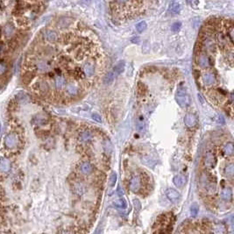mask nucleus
<instances>
[{
	"label": "nucleus",
	"mask_w": 234,
	"mask_h": 234,
	"mask_svg": "<svg viewBox=\"0 0 234 234\" xmlns=\"http://www.w3.org/2000/svg\"><path fill=\"white\" fill-rule=\"evenodd\" d=\"M118 192H119V196H122V195H123V190H121V188H120V187H119Z\"/></svg>",
	"instance_id": "obj_45"
},
{
	"label": "nucleus",
	"mask_w": 234,
	"mask_h": 234,
	"mask_svg": "<svg viewBox=\"0 0 234 234\" xmlns=\"http://www.w3.org/2000/svg\"><path fill=\"white\" fill-rule=\"evenodd\" d=\"M181 27H182V24H181L180 22H175V23H174V24L172 25L171 30H172L173 32H178V31L181 29Z\"/></svg>",
	"instance_id": "obj_33"
},
{
	"label": "nucleus",
	"mask_w": 234,
	"mask_h": 234,
	"mask_svg": "<svg viewBox=\"0 0 234 234\" xmlns=\"http://www.w3.org/2000/svg\"><path fill=\"white\" fill-rule=\"evenodd\" d=\"M233 152H234V147H233V144L231 142L230 143H227L225 147H224V153L225 155L227 156H231L233 154Z\"/></svg>",
	"instance_id": "obj_20"
},
{
	"label": "nucleus",
	"mask_w": 234,
	"mask_h": 234,
	"mask_svg": "<svg viewBox=\"0 0 234 234\" xmlns=\"http://www.w3.org/2000/svg\"><path fill=\"white\" fill-rule=\"evenodd\" d=\"M147 25L145 21H141L139 24L136 25V30H137V32L140 33H143L147 29Z\"/></svg>",
	"instance_id": "obj_26"
},
{
	"label": "nucleus",
	"mask_w": 234,
	"mask_h": 234,
	"mask_svg": "<svg viewBox=\"0 0 234 234\" xmlns=\"http://www.w3.org/2000/svg\"><path fill=\"white\" fill-rule=\"evenodd\" d=\"M7 70V66L4 62H0V75H4Z\"/></svg>",
	"instance_id": "obj_38"
},
{
	"label": "nucleus",
	"mask_w": 234,
	"mask_h": 234,
	"mask_svg": "<svg viewBox=\"0 0 234 234\" xmlns=\"http://www.w3.org/2000/svg\"><path fill=\"white\" fill-rule=\"evenodd\" d=\"M184 124L188 127H193V126H195V125H196V124H197V118H196V116L191 114V113H188L184 117Z\"/></svg>",
	"instance_id": "obj_7"
},
{
	"label": "nucleus",
	"mask_w": 234,
	"mask_h": 234,
	"mask_svg": "<svg viewBox=\"0 0 234 234\" xmlns=\"http://www.w3.org/2000/svg\"><path fill=\"white\" fill-rule=\"evenodd\" d=\"M115 206H117V207H119V208H122V209H125V207H126V203H125V199H120L119 200V202H118V203H115Z\"/></svg>",
	"instance_id": "obj_34"
},
{
	"label": "nucleus",
	"mask_w": 234,
	"mask_h": 234,
	"mask_svg": "<svg viewBox=\"0 0 234 234\" xmlns=\"http://www.w3.org/2000/svg\"><path fill=\"white\" fill-rule=\"evenodd\" d=\"M18 24L20 26H27V24H28V21H27V19H26V18H19V19H18Z\"/></svg>",
	"instance_id": "obj_37"
},
{
	"label": "nucleus",
	"mask_w": 234,
	"mask_h": 234,
	"mask_svg": "<svg viewBox=\"0 0 234 234\" xmlns=\"http://www.w3.org/2000/svg\"><path fill=\"white\" fill-rule=\"evenodd\" d=\"M140 189V179L139 176H134L132 177L131 181H130V189L132 192H138L139 189Z\"/></svg>",
	"instance_id": "obj_4"
},
{
	"label": "nucleus",
	"mask_w": 234,
	"mask_h": 234,
	"mask_svg": "<svg viewBox=\"0 0 234 234\" xmlns=\"http://www.w3.org/2000/svg\"><path fill=\"white\" fill-rule=\"evenodd\" d=\"M80 170H81V173H82L83 174L88 175V174H90L92 173L93 168H92L91 164H90L89 162H83V163L81 165Z\"/></svg>",
	"instance_id": "obj_13"
},
{
	"label": "nucleus",
	"mask_w": 234,
	"mask_h": 234,
	"mask_svg": "<svg viewBox=\"0 0 234 234\" xmlns=\"http://www.w3.org/2000/svg\"><path fill=\"white\" fill-rule=\"evenodd\" d=\"M217 40H218V42L219 43V45L224 47L225 45H226V39L225 37L224 36V34L222 33H218V36H217Z\"/></svg>",
	"instance_id": "obj_28"
},
{
	"label": "nucleus",
	"mask_w": 234,
	"mask_h": 234,
	"mask_svg": "<svg viewBox=\"0 0 234 234\" xmlns=\"http://www.w3.org/2000/svg\"><path fill=\"white\" fill-rule=\"evenodd\" d=\"M131 41L133 43H139L140 42V38L139 37H133V38H132Z\"/></svg>",
	"instance_id": "obj_40"
},
{
	"label": "nucleus",
	"mask_w": 234,
	"mask_h": 234,
	"mask_svg": "<svg viewBox=\"0 0 234 234\" xmlns=\"http://www.w3.org/2000/svg\"><path fill=\"white\" fill-rule=\"evenodd\" d=\"M133 205H134L135 210H137V211L140 210V209H141V203H140V202L138 199H134L133 200Z\"/></svg>",
	"instance_id": "obj_36"
},
{
	"label": "nucleus",
	"mask_w": 234,
	"mask_h": 234,
	"mask_svg": "<svg viewBox=\"0 0 234 234\" xmlns=\"http://www.w3.org/2000/svg\"><path fill=\"white\" fill-rule=\"evenodd\" d=\"M220 120H221V122H220L221 124H225V119H224V117L221 116V115L218 117V121H220Z\"/></svg>",
	"instance_id": "obj_43"
},
{
	"label": "nucleus",
	"mask_w": 234,
	"mask_h": 234,
	"mask_svg": "<svg viewBox=\"0 0 234 234\" xmlns=\"http://www.w3.org/2000/svg\"><path fill=\"white\" fill-rule=\"evenodd\" d=\"M225 174L227 176H230V177H232L233 176V174H234V166L232 163L227 165L225 168Z\"/></svg>",
	"instance_id": "obj_24"
},
{
	"label": "nucleus",
	"mask_w": 234,
	"mask_h": 234,
	"mask_svg": "<svg viewBox=\"0 0 234 234\" xmlns=\"http://www.w3.org/2000/svg\"><path fill=\"white\" fill-rule=\"evenodd\" d=\"M216 163V158L214 154L210 152H208L204 157V165L208 168H211L214 164Z\"/></svg>",
	"instance_id": "obj_5"
},
{
	"label": "nucleus",
	"mask_w": 234,
	"mask_h": 234,
	"mask_svg": "<svg viewBox=\"0 0 234 234\" xmlns=\"http://www.w3.org/2000/svg\"><path fill=\"white\" fill-rule=\"evenodd\" d=\"M204 46H205L206 48L211 50L214 47V43L212 42L211 40H210V39H206V40L204 41Z\"/></svg>",
	"instance_id": "obj_32"
},
{
	"label": "nucleus",
	"mask_w": 234,
	"mask_h": 234,
	"mask_svg": "<svg viewBox=\"0 0 234 234\" xmlns=\"http://www.w3.org/2000/svg\"><path fill=\"white\" fill-rule=\"evenodd\" d=\"M181 11V6L178 3L176 2H172L170 5H169V7H168V13L171 14V15H176L180 12Z\"/></svg>",
	"instance_id": "obj_11"
},
{
	"label": "nucleus",
	"mask_w": 234,
	"mask_h": 234,
	"mask_svg": "<svg viewBox=\"0 0 234 234\" xmlns=\"http://www.w3.org/2000/svg\"><path fill=\"white\" fill-rule=\"evenodd\" d=\"M83 72L86 75L87 77H91L94 75L95 73V69L94 65L91 62H86L83 66Z\"/></svg>",
	"instance_id": "obj_10"
},
{
	"label": "nucleus",
	"mask_w": 234,
	"mask_h": 234,
	"mask_svg": "<svg viewBox=\"0 0 234 234\" xmlns=\"http://www.w3.org/2000/svg\"><path fill=\"white\" fill-rule=\"evenodd\" d=\"M72 23V19L69 18H62V19H60V21L58 22V26H59L61 28H66L69 26H70V24Z\"/></svg>",
	"instance_id": "obj_18"
},
{
	"label": "nucleus",
	"mask_w": 234,
	"mask_h": 234,
	"mask_svg": "<svg viewBox=\"0 0 234 234\" xmlns=\"http://www.w3.org/2000/svg\"><path fill=\"white\" fill-rule=\"evenodd\" d=\"M125 62L124 61H120V62H119L118 63L115 65L113 70H114V72L117 75H119V74H121L125 70Z\"/></svg>",
	"instance_id": "obj_16"
},
{
	"label": "nucleus",
	"mask_w": 234,
	"mask_h": 234,
	"mask_svg": "<svg viewBox=\"0 0 234 234\" xmlns=\"http://www.w3.org/2000/svg\"><path fill=\"white\" fill-rule=\"evenodd\" d=\"M46 39L50 42H54L57 41L58 35L54 31L49 30V31H47V33H46Z\"/></svg>",
	"instance_id": "obj_17"
},
{
	"label": "nucleus",
	"mask_w": 234,
	"mask_h": 234,
	"mask_svg": "<svg viewBox=\"0 0 234 234\" xmlns=\"http://www.w3.org/2000/svg\"><path fill=\"white\" fill-rule=\"evenodd\" d=\"M12 32H13V26H12V25L6 26V27H5V34H6V35H10V34L12 33Z\"/></svg>",
	"instance_id": "obj_39"
},
{
	"label": "nucleus",
	"mask_w": 234,
	"mask_h": 234,
	"mask_svg": "<svg viewBox=\"0 0 234 234\" xmlns=\"http://www.w3.org/2000/svg\"><path fill=\"white\" fill-rule=\"evenodd\" d=\"M173 182L174 184L178 187V188H182L185 185L186 183V179L185 177L183 176V175L182 174H177V175H175V176L174 177L173 179Z\"/></svg>",
	"instance_id": "obj_9"
},
{
	"label": "nucleus",
	"mask_w": 234,
	"mask_h": 234,
	"mask_svg": "<svg viewBox=\"0 0 234 234\" xmlns=\"http://www.w3.org/2000/svg\"><path fill=\"white\" fill-rule=\"evenodd\" d=\"M33 75L31 73V72H26L24 75H23V82L25 83H29L31 81H32V79L33 78Z\"/></svg>",
	"instance_id": "obj_29"
},
{
	"label": "nucleus",
	"mask_w": 234,
	"mask_h": 234,
	"mask_svg": "<svg viewBox=\"0 0 234 234\" xmlns=\"http://www.w3.org/2000/svg\"><path fill=\"white\" fill-rule=\"evenodd\" d=\"M17 144V139L13 134H10L5 138V145L9 148H13Z\"/></svg>",
	"instance_id": "obj_12"
},
{
	"label": "nucleus",
	"mask_w": 234,
	"mask_h": 234,
	"mask_svg": "<svg viewBox=\"0 0 234 234\" xmlns=\"http://www.w3.org/2000/svg\"><path fill=\"white\" fill-rule=\"evenodd\" d=\"M92 119L97 122V123H102V118H101V115H99L98 113H93L92 114Z\"/></svg>",
	"instance_id": "obj_35"
},
{
	"label": "nucleus",
	"mask_w": 234,
	"mask_h": 234,
	"mask_svg": "<svg viewBox=\"0 0 234 234\" xmlns=\"http://www.w3.org/2000/svg\"><path fill=\"white\" fill-rule=\"evenodd\" d=\"M166 196H167L168 199L170 202L174 203H177L180 200V198H181V196H180L179 192L176 189H167Z\"/></svg>",
	"instance_id": "obj_2"
},
{
	"label": "nucleus",
	"mask_w": 234,
	"mask_h": 234,
	"mask_svg": "<svg viewBox=\"0 0 234 234\" xmlns=\"http://www.w3.org/2000/svg\"><path fill=\"white\" fill-rule=\"evenodd\" d=\"M66 92L71 96H77L78 95V92H79V90H78V88L74 85V84H69L67 85L66 87Z\"/></svg>",
	"instance_id": "obj_14"
},
{
	"label": "nucleus",
	"mask_w": 234,
	"mask_h": 234,
	"mask_svg": "<svg viewBox=\"0 0 234 234\" xmlns=\"http://www.w3.org/2000/svg\"><path fill=\"white\" fill-rule=\"evenodd\" d=\"M187 2H188L189 4H190V5H193L194 3H196V5L198 4V1H197V0H187Z\"/></svg>",
	"instance_id": "obj_42"
},
{
	"label": "nucleus",
	"mask_w": 234,
	"mask_h": 234,
	"mask_svg": "<svg viewBox=\"0 0 234 234\" xmlns=\"http://www.w3.org/2000/svg\"><path fill=\"white\" fill-rule=\"evenodd\" d=\"M116 182H117V174L115 172H112L111 176H110V185L111 187H113L115 185Z\"/></svg>",
	"instance_id": "obj_31"
},
{
	"label": "nucleus",
	"mask_w": 234,
	"mask_h": 234,
	"mask_svg": "<svg viewBox=\"0 0 234 234\" xmlns=\"http://www.w3.org/2000/svg\"><path fill=\"white\" fill-rule=\"evenodd\" d=\"M91 136H92L91 133L90 132L86 131V132H83L81 134V140L83 141V142H86V141H88V140H90L91 139Z\"/></svg>",
	"instance_id": "obj_30"
},
{
	"label": "nucleus",
	"mask_w": 234,
	"mask_h": 234,
	"mask_svg": "<svg viewBox=\"0 0 234 234\" xmlns=\"http://www.w3.org/2000/svg\"><path fill=\"white\" fill-rule=\"evenodd\" d=\"M1 48H2V45H0V51H1Z\"/></svg>",
	"instance_id": "obj_46"
},
{
	"label": "nucleus",
	"mask_w": 234,
	"mask_h": 234,
	"mask_svg": "<svg viewBox=\"0 0 234 234\" xmlns=\"http://www.w3.org/2000/svg\"><path fill=\"white\" fill-rule=\"evenodd\" d=\"M175 99H176V102L180 105V107L182 108L187 107L189 104V97L186 89L179 88L177 90L176 95H175Z\"/></svg>",
	"instance_id": "obj_1"
},
{
	"label": "nucleus",
	"mask_w": 234,
	"mask_h": 234,
	"mask_svg": "<svg viewBox=\"0 0 234 234\" xmlns=\"http://www.w3.org/2000/svg\"><path fill=\"white\" fill-rule=\"evenodd\" d=\"M36 67L39 70H41V71H46L47 70V69L49 68V64L45 62V61H41V62H39L37 64H36Z\"/></svg>",
	"instance_id": "obj_22"
},
{
	"label": "nucleus",
	"mask_w": 234,
	"mask_h": 234,
	"mask_svg": "<svg viewBox=\"0 0 234 234\" xmlns=\"http://www.w3.org/2000/svg\"><path fill=\"white\" fill-rule=\"evenodd\" d=\"M91 2V0H81V3L84 5H90V3Z\"/></svg>",
	"instance_id": "obj_41"
},
{
	"label": "nucleus",
	"mask_w": 234,
	"mask_h": 234,
	"mask_svg": "<svg viewBox=\"0 0 234 234\" xmlns=\"http://www.w3.org/2000/svg\"><path fill=\"white\" fill-rule=\"evenodd\" d=\"M197 63L201 68H208L210 66V59L205 54H200L197 56Z\"/></svg>",
	"instance_id": "obj_6"
},
{
	"label": "nucleus",
	"mask_w": 234,
	"mask_h": 234,
	"mask_svg": "<svg viewBox=\"0 0 234 234\" xmlns=\"http://www.w3.org/2000/svg\"><path fill=\"white\" fill-rule=\"evenodd\" d=\"M199 211V206L197 203H194L191 204V207H190V212H191V215L193 217H196L197 215V213Z\"/></svg>",
	"instance_id": "obj_27"
},
{
	"label": "nucleus",
	"mask_w": 234,
	"mask_h": 234,
	"mask_svg": "<svg viewBox=\"0 0 234 234\" xmlns=\"http://www.w3.org/2000/svg\"><path fill=\"white\" fill-rule=\"evenodd\" d=\"M0 36H1V30H0Z\"/></svg>",
	"instance_id": "obj_47"
},
{
	"label": "nucleus",
	"mask_w": 234,
	"mask_h": 234,
	"mask_svg": "<svg viewBox=\"0 0 234 234\" xmlns=\"http://www.w3.org/2000/svg\"><path fill=\"white\" fill-rule=\"evenodd\" d=\"M0 128H1V125H0Z\"/></svg>",
	"instance_id": "obj_48"
},
{
	"label": "nucleus",
	"mask_w": 234,
	"mask_h": 234,
	"mask_svg": "<svg viewBox=\"0 0 234 234\" xmlns=\"http://www.w3.org/2000/svg\"><path fill=\"white\" fill-rule=\"evenodd\" d=\"M203 81L206 86H211L216 83V77L213 73L207 72L203 75Z\"/></svg>",
	"instance_id": "obj_3"
},
{
	"label": "nucleus",
	"mask_w": 234,
	"mask_h": 234,
	"mask_svg": "<svg viewBox=\"0 0 234 234\" xmlns=\"http://www.w3.org/2000/svg\"><path fill=\"white\" fill-rule=\"evenodd\" d=\"M65 83H66V81L62 76H58L55 78L54 85L57 89H62V87H64Z\"/></svg>",
	"instance_id": "obj_21"
},
{
	"label": "nucleus",
	"mask_w": 234,
	"mask_h": 234,
	"mask_svg": "<svg viewBox=\"0 0 234 234\" xmlns=\"http://www.w3.org/2000/svg\"><path fill=\"white\" fill-rule=\"evenodd\" d=\"M136 128H137V130H138L140 132H145V129H146V124H145V122H144L143 119H139L137 122H136Z\"/></svg>",
	"instance_id": "obj_25"
},
{
	"label": "nucleus",
	"mask_w": 234,
	"mask_h": 234,
	"mask_svg": "<svg viewBox=\"0 0 234 234\" xmlns=\"http://www.w3.org/2000/svg\"><path fill=\"white\" fill-rule=\"evenodd\" d=\"M221 197L224 201L230 202L232 199V190L230 188H225L221 192Z\"/></svg>",
	"instance_id": "obj_8"
},
{
	"label": "nucleus",
	"mask_w": 234,
	"mask_h": 234,
	"mask_svg": "<svg viewBox=\"0 0 234 234\" xmlns=\"http://www.w3.org/2000/svg\"><path fill=\"white\" fill-rule=\"evenodd\" d=\"M10 168H11L10 161L5 158L1 159V161H0V169H1L3 172H7L10 170Z\"/></svg>",
	"instance_id": "obj_15"
},
{
	"label": "nucleus",
	"mask_w": 234,
	"mask_h": 234,
	"mask_svg": "<svg viewBox=\"0 0 234 234\" xmlns=\"http://www.w3.org/2000/svg\"><path fill=\"white\" fill-rule=\"evenodd\" d=\"M38 87H39V90H40L42 93H47L48 90H49V86H48V84L45 81H42V82L39 83H38Z\"/></svg>",
	"instance_id": "obj_23"
},
{
	"label": "nucleus",
	"mask_w": 234,
	"mask_h": 234,
	"mask_svg": "<svg viewBox=\"0 0 234 234\" xmlns=\"http://www.w3.org/2000/svg\"><path fill=\"white\" fill-rule=\"evenodd\" d=\"M114 73L113 72H108L104 77V83L106 84V85H109V84H111L114 81Z\"/></svg>",
	"instance_id": "obj_19"
},
{
	"label": "nucleus",
	"mask_w": 234,
	"mask_h": 234,
	"mask_svg": "<svg viewBox=\"0 0 234 234\" xmlns=\"http://www.w3.org/2000/svg\"><path fill=\"white\" fill-rule=\"evenodd\" d=\"M117 2H118L119 4H125L126 2H128L129 0H116Z\"/></svg>",
	"instance_id": "obj_44"
}]
</instances>
